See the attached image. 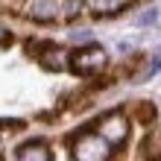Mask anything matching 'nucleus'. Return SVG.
<instances>
[{
  "label": "nucleus",
  "mask_w": 161,
  "mask_h": 161,
  "mask_svg": "<svg viewBox=\"0 0 161 161\" xmlns=\"http://www.w3.org/2000/svg\"><path fill=\"white\" fill-rule=\"evenodd\" d=\"M82 0H26V15L32 21H59V18L79 15Z\"/></svg>",
  "instance_id": "f257e3e1"
},
{
  "label": "nucleus",
  "mask_w": 161,
  "mask_h": 161,
  "mask_svg": "<svg viewBox=\"0 0 161 161\" xmlns=\"http://www.w3.org/2000/svg\"><path fill=\"white\" fill-rule=\"evenodd\" d=\"M111 149L114 147H111L97 129H85V132H79V138L73 141V158H79V161H106L111 155Z\"/></svg>",
  "instance_id": "f03ea898"
},
{
  "label": "nucleus",
  "mask_w": 161,
  "mask_h": 161,
  "mask_svg": "<svg viewBox=\"0 0 161 161\" xmlns=\"http://www.w3.org/2000/svg\"><path fill=\"white\" fill-rule=\"evenodd\" d=\"M103 64H106V50H103L100 44H85V47H79V50L70 56V70L79 73V76H91Z\"/></svg>",
  "instance_id": "7ed1b4c3"
},
{
  "label": "nucleus",
  "mask_w": 161,
  "mask_h": 161,
  "mask_svg": "<svg viewBox=\"0 0 161 161\" xmlns=\"http://www.w3.org/2000/svg\"><path fill=\"white\" fill-rule=\"evenodd\" d=\"M94 126H97V132L111 147H120L123 141H126V135H129V117L123 114V111H108V114L100 117V123H94Z\"/></svg>",
  "instance_id": "20e7f679"
},
{
  "label": "nucleus",
  "mask_w": 161,
  "mask_h": 161,
  "mask_svg": "<svg viewBox=\"0 0 161 161\" xmlns=\"http://www.w3.org/2000/svg\"><path fill=\"white\" fill-rule=\"evenodd\" d=\"M126 117L135 120V123H141V126H149V123H155L158 111H155V106L149 100H132L129 108H126Z\"/></svg>",
  "instance_id": "39448f33"
},
{
  "label": "nucleus",
  "mask_w": 161,
  "mask_h": 161,
  "mask_svg": "<svg viewBox=\"0 0 161 161\" xmlns=\"http://www.w3.org/2000/svg\"><path fill=\"white\" fill-rule=\"evenodd\" d=\"M15 155L21 158V161H30V158L32 161H47L53 153H50V147H47L44 141H30V144H21V147H18Z\"/></svg>",
  "instance_id": "423d86ee"
},
{
  "label": "nucleus",
  "mask_w": 161,
  "mask_h": 161,
  "mask_svg": "<svg viewBox=\"0 0 161 161\" xmlns=\"http://www.w3.org/2000/svg\"><path fill=\"white\" fill-rule=\"evenodd\" d=\"M132 3L135 0H94L91 9H94V15H114L123 6H132Z\"/></svg>",
  "instance_id": "0eeeda50"
},
{
  "label": "nucleus",
  "mask_w": 161,
  "mask_h": 161,
  "mask_svg": "<svg viewBox=\"0 0 161 161\" xmlns=\"http://www.w3.org/2000/svg\"><path fill=\"white\" fill-rule=\"evenodd\" d=\"M9 3H12V0H0V6H9Z\"/></svg>",
  "instance_id": "6e6552de"
}]
</instances>
